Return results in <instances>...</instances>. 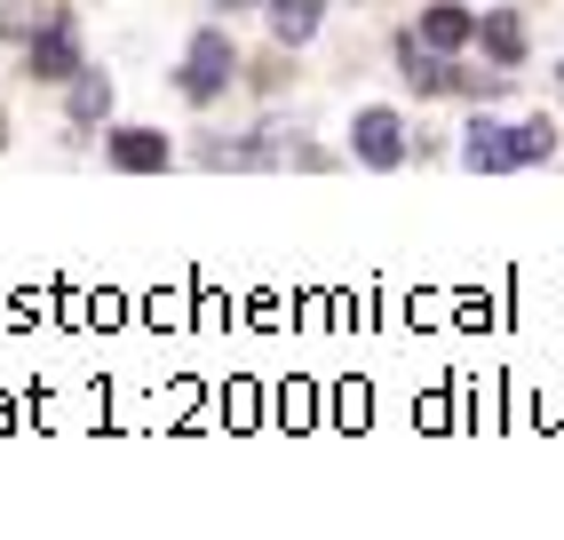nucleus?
Returning a JSON list of instances; mask_svg holds the SVG:
<instances>
[{
	"mask_svg": "<svg viewBox=\"0 0 564 540\" xmlns=\"http://www.w3.org/2000/svg\"><path fill=\"white\" fill-rule=\"evenodd\" d=\"M223 80H231V41H223V32H199L192 56H183V96L207 104V96H223Z\"/></svg>",
	"mask_w": 564,
	"mask_h": 540,
	"instance_id": "1",
	"label": "nucleus"
},
{
	"mask_svg": "<svg viewBox=\"0 0 564 540\" xmlns=\"http://www.w3.org/2000/svg\"><path fill=\"white\" fill-rule=\"evenodd\" d=\"M80 72V41H72V17H48L32 32V80H72Z\"/></svg>",
	"mask_w": 564,
	"mask_h": 540,
	"instance_id": "2",
	"label": "nucleus"
},
{
	"mask_svg": "<svg viewBox=\"0 0 564 540\" xmlns=\"http://www.w3.org/2000/svg\"><path fill=\"white\" fill-rule=\"evenodd\" d=\"M350 143H358V160H366V168H398V160H405V128H398V111H358Z\"/></svg>",
	"mask_w": 564,
	"mask_h": 540,
	"instance_id": "3",
	"label": "nucleus"
},
{
	"mask_svg": "<svg viewBox=\"0 0 564 540\" xmlns=\"http://www.w3.org/2000/svg\"><path fill=\"white\" fill-rule=\"evenodd\" d=\"M398 56H405V80L422 88V96H445V88H462V72L445 64V48H430L422 32H405V41H398Z\"/></svg>",
	"mask_w": 564,
	"mask_h": 540,
	"instance_id": "4",
	"label": "nucleus"
},
{
	"mask_svg": "<svg viewBox=\"0 0 564 540\" xmlns=\"http://www.w3.org/2000/svg\"><path fill=\"white\" fill-rule=\"evenodd\" d=\"M462 160H469L477 175H501V168H524V151H517V136H509V128L477 120V128H469V151H462Z\"/></svg>",
	"mask_w": 564,
	"mask_h": 540,
	"instance_id": "5",
	"label": "nucleus"
},
{
	"mask_svg": "<svg viewBox=\"0 0 564 540\" xmlns=\"http://www.w3.org/2000/svg\"><path fill=\"white\" fill-rule=\"evenodd\" d=\"M111 160H120L128 175H160V168H167V136H152V128H120V136H111Z\"/></svg>",
	"mask_w": 564,
	"mask_h": 540,
	"instance_id": "6",
	"label": "nucleus"
},
{
	"mask_svg": "<svg viewBox=\"0 0 564 540\" xmlns=\"http://www.w3.org/2000/svg\"><path fill=\"white\" fill-rule=\"evenodd\" d=\"M422 41H430V48H445V56H454V48L469 41V17L454 9V0H445V9H422Z\"/></svg>",
	"mask_w": 564,
	"mask_h": 540,
	"instance_id": "7",
	"label": "nucleus"
},
{
	"mask_svg": "<svg viewBox=\"0 0 564 540\" xmlns=\"http://www.w3.org/2000/svg\"><path fill=\"white\" fill-rule=\"evenodd\" d=\"M271 32L279 41H311L318 32V0H271Z\"/></svg>",
	"mask_w": 564,
	"mask_h": 540,
	"instance_id": "8",
	"label": "nucleus"
},
{
	"mask_svg": "<svg viewBox=\"0 0 564 540\" xmlns=\"http://www.w3.org/2000/svg\"><path fill=\"white\" fill-rule=\"evenodd\" d=\"M111 111V80L104 72H72V120H104Z\"/></svg>",
	"mask_w": 564,
	"mask_h": 540,
	"instance_id": "9",
	"label": "nucleus"
},
{
	"mask_svg": "<svg viewBox=\"0 0 564 540\" xmlns=\"http://www.w3.org/2000/svg\"><path fill=\"white\" fill-rule=\"evenodd\" d=\"M485 48H494V64H517L524 56V24L509 9H494V17H485Z\"/></svg>",
	"mask_w": 564,
	"mask_h": 540,
	"instance_id": "10",
	"label": "nucleus"
},
{
	"mask_svg": "<svg viewBox=\"0 0 564 540\" xmlns=\"http://www.w3.org/2000/svg\"><path fill=\"white\" fill-rule=\"evenodd\" d=\"M517 151H524V160H549V151H556V128H549V120H524V128H517Z\"/></svg>",
	"mask_w": 564,
	"mask_h": 540,
	"instance_id": "11",
	"label": "nucleus"
},
{
	"mask_svg": "<svg viewBox=\"0 0 564 540\" xmlns=\"http://www.w3.org/2000/svg\"><path fill=\"white\" fill-rule=\"evenodd\" d=\"M48 17H56V9H32V0H17V9H9V17H0V24H9V32H17V41H32V32H41Z\"/></svg>",
	"mask_w": 564,
	"mask_h": 540,
	"instance_id": "12",
	"label": "nucleus"
},
{
	"mask_svg": "<svg viewBox=\"0 0 564 540\" xmlns=\"http://www.w3.org/2000/svg\"><path fill=\"white\" fill-rule=\"evenodd\" d=\"M556 96H564V64H556Z\"/></svg>",
	"mask_w": 564,
	"mask_h": 540,
	"instance_id": "13",
	"label": "nucleus"
}]
</instances>
